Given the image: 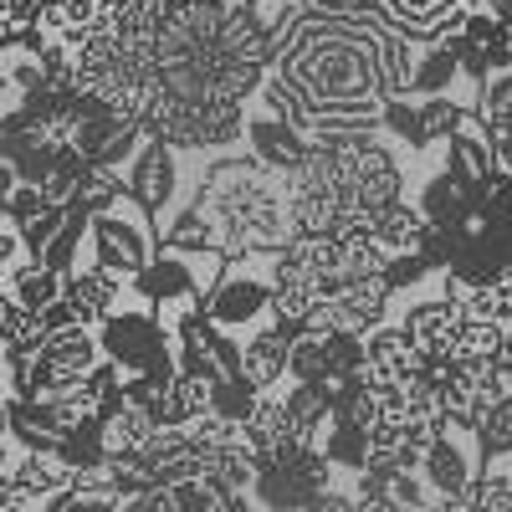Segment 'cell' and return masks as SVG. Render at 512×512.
Instances as JSON below:
<instances>
[{"mask_svg": "<svg viewBox=\"0 0 512 512\" xmlns=\"http://www.w3.org/2000/svg\"><path fill=\"white\" fill-rule=\"evenodd\" d=\"M77 82L169 149H231L267 82L272 26L251 0H169L103 16L72 47Z\"/></svg>", "mask_w": 512, "mask_h": 512, "instance_id": "1", "label": "cell"}, {"mask_svg": "<svg viewBox=\"0 0 512 512\" xmlns=\"http://www.w3.org/2000/svg\"><path fill=\"white\" fill-rule=\"evenodd\" d=\"M272 67L256 88L262 113L303 128L318 149H344L410 98L415 47L359 0H303L272 11Z\"/></svg>", "mask_w": 512, "mask_h": 512, "instance_id": "2", "label": "cell"}, {"mask_svg": "<svg viewBox=\"0 0 512 512\" xmlns=\"http://www.w3.org/2000/svg\"><path fill=\"white\" fill-rule=\"evenodd\" d=\"M190 210L200 216L210 251L221 262H241V256H272L287 236V180L256 154H221L205 169V180L190 200Z\"/></svg>", "mask_w": 512, "mask_h": 512, "instance_id": "3", "label": "cell"}, {"mask_svg": "<svg viewBox=\"0 0 512 512\" xmlns=\"http://www.w3.org/2000/svg\"><path fill=\"white\" fill-rule=\"evenodd\" d=\"M323 169H328V195H333L338 226H369L384 205L405 195L400 159L374 134H364L344 149H323Z\"/></svg>", "mask_w": 512, "mask_h": 512, "instance_id": "4", "label": "cell"}, {"mask_svg": "<svg viewBox=\"0 0 512 512\" xmlns=\"http://www.w3.org/2000/svg\"><path fill=\"white\" fill-rule=\"evenodd\" d=\"M323 487H333V461L318 441H282L277 451L256 456V482L246 497L262 512H303Z\"/></svg>", "mask_w": 512, "mask_h": 512, "instance_id": "5", "label": "cell"}, {"mask_svg": "<svg viewBox=\"0 0 512 512\" xmlns=\"http://www.w3.org/2000/svg\"><path fill=\"white\" fill-rule=\"evenodd\" d=\"M98 349L123 374H175V333L139 297V308H113L98 328Z\"/></svg>", "mask_w": 512, "mask_h": 512, "instance_id": "6", "label": "cell"}, {"mask_svg": "<svg viewBox=\"0 0 512 512\" xmlns=\"http://www.w3.org/2000/svg\"><path fill=\"white\" fill-rule=\"evenodd\" d=\"M451 267L446 277L461 282V287H492L512 272V210H492V205H477L456 231H451Z\"/></svg>", "mask_w": 512, "mask_h": 512, "instance_id": "7", "label": "cell"}, {"mask_svg": "<svg viewBox=\"0 0 512 512\" xmlns=\"http://www.w3.org/2000/svg\"><path fill=\"white\" fill-rule=\"evenodd\" d=\"M205 313L216 328H262L272 318V256H241L226 262L205 292Z\"/></svg>", "mask_w": 512, "mask_h": 512, "instance_id": "8", "label": "cell"}, {"mask_svg": "<svg viewBox=\"0 0 512 512\" xmlns=\"http://www.w3.org/2000/svg\"><path fill=\"white\" fill-rule=\"evenodd\" d=\"M221 256L216 251H159L149 256V267L134 272V292L159 313L175 303H195V297L210 292V282L221 277Z\"/></svg>", "mask_w": 512, "mask_h": 512, "instance_id": "9", "label": "cell"}, {"mask_svg": "<svg viewBox=\"0 0 512 512\" xmlns=\"http://www.w3.org/2000/svg\"><path fill=\"white\" fill-rule=\"evenodd\" d=\"M98 359H103V349H98V333L88 323H72V328L47 333V344L31 354V374H26V395L21 400H52V395H62L67 384H77Z\"/></svg>", "mask_w": 512, "mask_h": 512, "instance_id": "10", "label": "cell"}, {"mask_svg": "<svg viewBox=\"0 0 512 512\" xmlns=\"http://www.w3.org/2000/svg\"><path fill=\"white\" fill-rule=\"evenodd\" d=\"M88 241H93V262L113 277H134L149 267L154 256V221L144 216V210L134 205V216L128 210H98V216L88 221Z\"/></svg>", "mask_w": 512, "mask_h": 512, "instance_id": "11", "label": "cell"}, {"mask_svg": "<svg viewBox=\"0 0 512 512\" xmlns=\"http://www.w3.org/2000/svg\"><path fill=\"white\" fill-rule=\"evenodd\" d=\"M477 472H482L477 436L461 431V425H446V431H436L431 446H425V456H420V477H425V487H431L436 497H456Z\"/></svg>", "mask_w": 512, "mask_h": 512, "instance_id": "12", "label": "cell"}, {"mask_svg": "<svg viewBox=\"0 0 512 512\" xmlns=\"http://www.w3.org/2000/svg\"><path fill=\"white\" fill-rule=\"evenodd\" d=\"M123 185H128V200L154 221L159 210L175 205V195H180V159H175V149H169L164 139H144L139 154L128 159Z\"/></svg>", "mask_w": 512, "mask_h": 512, "instance_id": "13", "label": "cell"}, {"mask_svg": "<svg viewBox=\"0 0 512 512\" xmlns=\"http://www.w3.org/2000/svg\"><path fill=\"white\" fill-rule=\"evenodd\" d=\"M359 6H369L374 16H384L400 36L420 41V47H436V41H446L466 21L461 0H359Z\"/></svg>", "mask_w": 512, "mask_h": 512, "instance_id": "14", "label": "cell"}, {"mask_svg": "<svg viewBox=\"0 0 512 512\" xmlns=\"http://www.w3.org/2000/svg\"><path fill=\"white\" fill-rule=\"evenodd\" d=\"M461 323H466V308L456 303V297H425V303H415V308L405 313L400 328L410 333V344L420 349V359L441 364V359L456 354V333H461Z\"/></svg>", "mask_w": 512, "mask_h": 512, "instance_id": "15", "label": "cell"}, {"mask_svg": "<svg viewBox=\"0 0 512 512\" xmlns=\"http://www.w3.org/2000/svg\"><path fill=\"white\" fill-rule=\"evenodd\" d=\"M246 144H251V154L262 159L272 175H292V169H303L308 164V154H313V139L303 134V128H292V123H282V118H272V113H256V118H246Z\"/></svg>", "mask_w": 512, "mask_h": 512, "instance_id": "16", "label": "cell"}, {"mask_svg": "<svg viewBox=\"0 0 512 512\" xmlns=\"http://www.w3.org/2000/svg\"><path fill=\"white\" fill-rule=\"evenodd\" d=\"M477 205H482V180L461 175V169H436L420 190V216L441 231H456Z\"/></svg>", "mask_w": 512, "mask_h": 512, "instance_id": "17", "label": "cell"}, {"mask_svg": "<svg viewBox=\"0 0 512 512\" xmlns=\"http://www.w3.org/2000/svg\"><path fill=\"white\" fill-rule=\"evenodd\" d=\"M292 328H282V323H262L246 344H241V374L256 384V390H277V384L287 379V354H292Z\"/></svg>", "mask_w": 512, "mask_h": 512, "instance_id": "18", "label": "cell"}, {"mask_svg": "<svg viewBox=\"0 0 512 512\" xmlns=\"http://www.w3.org/2000/svg\"><path fill=\"white\" fill-rule=\"evenodd\" d=\"M118 292H123V277L103 272L98 262H93V267H77V272L62 277V297L72 303L77 323H88V328H98V323L118 308Z\"/></svg>", "mask_w": 512, "mask_h": 512, "instance_id": "19", "label": "cell"}, {"mask_svg": "<svg viewBox=\"0 0 512 512\" xmlns=\"http://www.w3.org/2000/svg\"><path fill=\"white\" fill-rule=\"evenodd\" d=\"M241 441H246L256 456L277 451L282 441H297V436H292V420H287V400H282L277 390H262V395L251 400V410H246V420H241Z\"/></svg>", "mask_w": 512, "mask_h": 512, "instance_id": "20", "label": "cell"}, {"mask_svg": "<svg viewBox=\"0 0 512 512\" xmlns=\"http://www.w3.org/2000/svg\"><path fill=\"white\" fill-rule=\"evenodd\" d=\"M364 364H374V369H384L390 379H410L425 359H420V349L410 344V333L405 328H395V323H379V328H369L364 333Z\"/></svg>", "mask_w": 512, "mask_h": 512, "instance_id": "21", "label": "cell"}, {"mask_svg": "<svg viewBox=\"0 0 512 512\" xmlns=\"http://www.w3.org/2000/svg\"><path fill=\"white\" fill-rule=\"evenodd\" d=\"M200 415H210V379L175 369V379L164 384V395H159V405H154V420H159V425H190V420H200Z\"/></svg>", "mask_w": 512, "mask_h": 512, "instance_id": "22", "label": "cell"}, {"mask_svg": "<svg viewBox=\"0 0 512 512\" xmlns=\"http://www.w3.org/2000/svg\"><path fill=\"white\" fill-rule=\"evenodd\" d=\"M420 231H425V216H420V205H410L405 195L390 200V205H384L379 216L369 221V236L379 241V251H410V246L420 241Z\"/></svg>", "mask_w": 512, "mask_h": 512, "instance_id": "23", "label": "cell"}, {"mask_svg": "<svg viewBox=\"0 0 512 512\" xmlns=\"http://www.w3.org/2000/svg\"><path fill=\"white\" fill-rule=\"evenodd\" d=\"M6 292H11V303H21V308H31V313H41L47 303H57L62 297V277L52 272V267H41V262H16L11 267V282H6Z\"/></svg>", "mask_w": 512, "mask_h": 512, "instance_id": "24", "label": "cell"}, {"mask_svg": "<svg viewBox=\"0 0 512 512\" xmlns=\"http://www.w3.org/2000/svg\"><path fill=\"white\" fill-rule=\"evenodd\" d=\"M318 451L333 461V472H364V461H369V431H364V425L328 420Z\"/></svg>", "mask_w": 512, "mask_h": 512, "instance_id": "25", "label": "cell"}, {"mask_svg": "<svg viewBox=\"0 0 512 512\" xmlns=\"http://www.w3.org/2000/svg\"><path fill=\"white\" fill-rule=\"evenodd\" d=\"M461 31L477 41V52H482L487 72H507V67H512V31H507L492 11H466Z\"/></svg>", "mask_w": 512, "mask_h": 512, "instance_id": "26", "label": "cell"}, {"mask_svg": "<svg viewBox=\"0 0 512 512\" xmlns=\"http://www.w3.org/2000/svg\"><path fill=\"white\" fill-rule=\"evenodd\" d=\"M461 77V62L451 52V41H436L425 57H415V72H410V98H436L446 93L451 82Z\"/></svg>", "mask_w": 512, "mask_h": 512, "instance_id": "27", "label": "cell"}, {"mask_svg": "<svg viewBox=\"0 0 512 512\" xmlns=\"http://www.w3.org/2000/svg\"><path fill=\"white\" fill-rule=\"evenodd\" d=\"M472 436H477L482 466H487V461H502V456H512V395H502L497 405H487V415L472 425Z\"/></svg>", "mask_w": 512, "mask_h": 512, "instance_id": "28", "label": "cell"}, {"mask_svg": "<svg viewBox=\"0 0 512 512\" xmlns=\"http://www.w3.org/2000/svg\"><path fill=\"white\" fill-rule=\"evenodd\" d=\"M446 169H461V175H472V180H487L497 159L487 149V134H472V128H456V134L446 139Z\"/></svg>", "mask_w": 512, "mask_h": 512, "instance_id": "29", "label": "cell"}, {"mask_svg": "<svg viewBox=\"0 0 512 512\" xmlns=\"http://www.w3.org/2000/svg\"><path fill=\"white\" fill-rule=\"evenodd\" d=\"M359 369H364V338L328 328L323 333V379H354Z\"/></svg>", "mask_w": 512, "mask_h": 512, "instance_id": "30", "label": "cell"}, {"mask_svg": "<svg viewBox=\"0 0 512 512\" xmlns=\"http://www.w3.org/2000/svg\"><path fill=\"white\" fill-rule=\"evenodd\" d=\"M256 395H262V390H256L246 374H226V379L210 384V415H221V420H236V425H241Z\"/></svg>", "mask_w": 512, "mask_h": 512, "instance_id": "31", "label": "cell"}, {"mask_svg": "<svg viewBox=\"0 0 512 512\" xmlns=\"http://www.w3.org/2000/svg\"><path fill=\"white\" fill-rule=\"evenodd\" d=\"M77 205H88V216H98V210H113L118 200H128V185H123V175H113V169H88L82 175V185H77V195H72Z\"/></svg>", "mask_w": 512, "mask_h": 512, "instance_id": "32", "label": "cell"}, {"mask_svg": "<svg viewBox=\"0 0 512 512\" xmlns=\"http://www.w3.org/2000/svg\"><path fill=\"white\" fill-rule=\"evenodd\" d=\"M123 497L113 487H88V482H72L67 492H57L41 512H118Z\"/></svg>", "mask_w": 512, "mask_h": 512, "instance_id": "33", "label": "cell"}, {"mask_svg": "<svg viewBox=\"0 0 512 512\" xmlns=\"http://www.w3.org/2000/svg\"><path fill=\"white\" fill-rule=\"evenodd\" d=\"M379 128H390V134L410 149H431V139H425V123H420V98H395L390 108H384V123Z\"/></svg>", "mask_w": 512, "mask_h": 512, "instance_id": "34", "label": "cell"}, {"mask_svg": "<svg viewBox=\"0 0 512 512\" xmlns=\"http://www.w3.org/2000/svg\"><path fill=\"white\" fill-rule=\"evenodd\" d=\"M379 277H384V287H390V292H410V287H420L425 277H431V262H425L415 246L410 251H390Z\"/></svg>", "mask_w": 512, "mask_h": 512, "instance_id": "35", "label": "cell"}, {"mask_svg": "<svg viewBox=\"0 0 512 512\" xmlns=\"http://www.w3.org/2000/svg\"><path fill=\"white\" fill-rule=\"evenodd\" d=\"M420 123H425V139H451L456 134V123H461V103H451L446 93L436 98H420Z\"/></svg>", "mask_w": 512, "mask_h": 512, "instance_id": "36", "label": "cell"}, {"mask_svg": "<svg viewBox=\"0 0 512 512\" xmlns=\"http://www.w3.org/2000/svg\"><path fill=\"white\" fill-rule=\"evenodd\" d=\"M62 221H67V205H47L41 216H31V221L21 226V246H26V256H41V246L57 236Z\"/></svg>", "mask_w": 512, "mask_h": 512, "instance_id": "37", "label": "cell"}, {"mask_svg": "<svg viewBox=\"0 0 512 512\" xmlns=\"http://www.w3.org/2000/svg\"><path fill=\"white\" fill-rule=\"evenodd\" d=\"M482 118H512V67L507 72H492L482 82V98H477Z\"/></svg>", "mask_w": 512, "mask_h": 512, "instance_id": "38", "label": "cell"}, {"mask_svg": "<svg viewBox=\"0 0 512 512\" xmlns=\"http://www.w3.org/2000/svg\"><path fill=\"white\" fill-rule=\"evenodd\" d=\"M47 205H52V200L41 195V185H26V180H21V185H16V190L6 195V221H11L16 231H21V226H26L31 216H41V210H47Z\"/></svg>", "mask_w": 512, "mask_h": 512, "instance_id": "39", "label": "cell"}, {"mask_svg": "<svg viewBox=\"0 0 512 512\" xmlns=\"http://www.w3.org/2000/svg\"><path fill=\"white\" fill-rule=\"evenodd\" d=\"M384 492H390V497H395V502H400L405 512H410V507H420V502H436L420 472H395V477H390V487H384Z\"/></svg>", "mask_w": 512, "mask_h": 512, "instance_id": "40", "label": "cell"}, {"mask_svg": "<svg viewBox=\"0 0 512 512\" xmlns=\"http://www.w3.org/2000/svg\"><path fill=\"white\" fill-rule=\"evenodd\" d=\"M21 251H26V246H21V231H16L11 221H0V272H11V267L21 262Z\"/></svg>", "mask_w": 512, "mask_h": 512, "instance_id": "41", "label": "cell"}, {"mask_svg": "<svg viewBox=\"0 0 512 512\" xmlns=\"http://www.w3.org/2000/svg\"><path fill=\"white\" fill-rule=\"evenodd\" d=\"M303 512H354V492H338V487H323Z\"/></svg>", "mask_w": 512, "mask_h": 512, "instance_id": "42", "label": "cell"}, {"mask_svg": "<svg viewBox=\"0 0 512 512\" xmlns=\"http://www.w3.org/2000/svg\"><path fill=\"white\" fill-rule=\"evenodd\" d=\"M77 323V313H72V303H67V297H57V303H47V308H41V328H47V333H57V328H72Z\"/></svg>", "mask_w": 512, "mask_h": 512, "instance_id": "43", "label": "cell"}, {"mask_svg": "<svg viewBox=\"0 0 512 512\" xmlns=\"http://www.w3.org/2000/svg\"><path fill=\"white\" fill-rule=\"evenodd\" d=\"M103 16H134V11H154V6H169V0H98Z\"/></svg>", "mask_w": 512, "mask_h": 512, "instance_id": "44", "label": "cell"}, {"mask_svg": "<svg viewBox=\"0 0 512 512\" xmlns=\"http://www.w3.org/2000/svg\"><path fill=\"white\" fill-rule=\"evenodd\" d=\"M354 512H405L390 492H379V497H354Z\"/></svg>", "mask_w": 512, "mask_h": 512, "instance_id": "45", "label": "cell"}, {"mask_svg": "<svg viewBox=\"0 0 512 512\" xmlns=\"http://www.w3.org/2000/svg\"><path fill=\"white\" fill-rule=\"evenodd\" d=\"M216 512H262V507H256L246 492H236V497H221V502H216Z\"/></svg>", "mask_w": 512, "mask_h": 512, "instance_id": "46", "label": "cell"}, {"mask_svg": "<svg viewBox=\"0 0 512 512\" xmlns=\"http://www.w3.org/2000/svg\"><path fill=\"white\" fill-rule=\"evenodd\" d=\"M492 16H497V21L512 31V0H497V6H492Z\"/></svg>", "mask_w": 512, "mask_h": 512, "instance_id": "47", "label": "cell"}, {"mask_svg": "<svg viewBox=\"0 0 512 512\" xmlns=\"http://www.w3.org/2000/svg\"><path fill=\"white\" fill-rule=\"evenodd\" d=\"M251 6H272L277 11V6H303V0H251Z\"/></svg>", "mask_w": 512, "mask_h": 512, "instance_id": "48", "label": "cell"}, {"mask_svg": "<svg viewBox=\"0 0 512 512\" xmlns=\"http://www.w3.org/2000/svg\"><path fill=\"white\" fill-rule=\"evenodd\" d=\"M0 441H6V390H0Z\"/></svg>", "mask_w": 512, "mask_h": 512, "instance_id": "49", "label": "cell"}, {"mask_svg": "<svg viewBox=\"0 0 512 512\" xmlns=\"http://www.w3.org/2000/svg\"><path fill=\"white\" fill-rule=\"evenodd\" d=\"M410 512H441V502H420V507H410Z\"/></svg>", "mask_w": 512, "mask_h": 512, "instance_id": "50", "label": "cell"}, {"mask_svg": "<svg viewBox=\"0 0 512 512\" xmlns=\"http://www.w3.org/2000/svg\"><path fill=\"white\" fill-rule=\"evenodd\" d=\"M0 93H6V62H0Z\"/></svg>", "mask_w": 512, "mask_h": 512, "instance_id": "51", "label": "cell"}, {"mask_svg": "<svg viewBox=\"0 0 512 512\" xmlns=\"http://www.w3.org/2000/svg\"><path fill=\"white\" fill-rule=\"evenodd\" d=\"M6 456H11V451H6V441H0V466H6Z\"/></svg>", "mask_w": 512, "mask_h": 512, "instance_id": "52", "label": "cell"}, {"mask_svg": "<svg viewBox=\"0 0 512 512\" xmlns=\"http://www.w3.org/2000/svg\"><path fill=\"white\" fill-rule=\"evenodd\" d=\"M0 221H6V195H0Z\"/></svg>", "mask_w": 512, "mask_h": 512, "instance_id": "53", "label": "cell"}, {"mask_svg": "<svg viewBox=\"0 0 512 512\" xmlns=\"http://www.w3.org/2000/svg\"><path fill=\"white\" fill-rule=\"evenodd\" d=\"M507 359H512V349H507Z\"/></svg>", "mask_w": 512, "mask_h": 512, "instance_id": "54", "label": "cell"}]
</instances>
